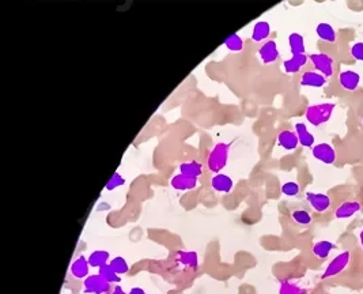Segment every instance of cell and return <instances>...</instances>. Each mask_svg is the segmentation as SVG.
<instances>
[{
	"label": "cell",
	"instance_id": "obj_12",
	"mask_svg": "<svg viewBox=\"0 0 363 294\" xmlns=\"http://www.w3.org/2000/svg\"><path fill=\"white\" fill-rule=\"evenodd\" d=\"M278 145L280 147H283L284 150H295L300 145V141H298V137H296L295 131H291V129H283L280 131L278 135Z\"/></svg>",
	"mask_w": 363,
	"mask_h": 294
},
{
	"label": "cell",
	"instance_id": "obj_24",
	"mask_svg": "<svg viewBox=\"0 0 363 294\" xmlns=\"http://www.w3.org/2000/svg\"><path fill=\"white\" fill-rule=\"evenodd\" d=\"M177 260L178 263L189 269H196L199 265V256L193 251H180L177 253Z\"/></svg>",
	"mask_w": 363,
	"mask_h": 294
},
{
	"label": "cell",
	"instance_id": "obj_32",
	"mask_svg": "<svg viewBox=\"0 0 363 294\" xmlns=\"http://www.w3.org/2000/svg\"><path fill=\"white\" fill-rule=\"evenodd\" d=\"M351 56L354 59L359 60V61H363V43H355L350 49Z\"/></svg>",
	"mask_w": 363,
	"mask_h": 294
},
{
	"label": "cell",
	"instance_id": "obj_16",
	"mask_svg": "<svg viewBox=\"0 0 363 294\" xmlns=\"http://www.w3.org/2000/svg\"><path fill=\"white\" fill-rule=\"evenodd\" d=\"M359 210H360V203L359 202L347 201L335 210V217L338 218V219H347V218H351L352 215H355Z\"/></svg>",
	"mask_w": 363,
	"mask_h": 294
},
{
	"label": "cell",
	"instance_id": "obj_35",
	"mask_svg": "<svg viewBox=\"0 0 363 294\" xmlns=\"http://www.w3.org/2000/svg\"><path fill=\"white\" fill-rule=\"evenodd\" d=\"M359 241H360V245H362L363 248V231L359 233Z\"/></svg>",
	"mask_w": 363,
	"mask_h": 294
},
{
	"label": "cell",
	"instance_id": "obj_10",
	"mask_svg": "<svg viewBox=\"0 0 363 294\" xmlns=\"http://www.w3.org/2000/svg\"><path fill=\"white\" fill-rule=\"evenodd\" d=\"M90 263L89 259L85 257V256H79L76 257L74 262L71 263V267H70V271H71L72 277L78 278V279H83V278L89 277V271H90Z\"/></svg>",
	"mask_w": 363,
	"mask_h": 294
},
{
	"label": "cell",
	"instance_id": "obj_23",
	"mask_svg": "<svg viewBox=\"0 0 363 294\" xmlns=\"http://www.w3.org/2000/svg\"><path fill=\"white\" fill-rule=\"evenodd\" d=\"M109 257H110L109 252L98 249V251L91 252L87 259H89V263L91 267L101 269V267H104V266L109 265Z\"/></svg>",
	"mask_w": 363,
	"mask_h": 294
},
{
	"label": "cell",
	"instance_id": "obj_29",
	"mask_svg": "<svg viewBox=\"0 0 363 294\" xmlns=\"http://www.w3.org/2000/svg\"><path fill=\"white\" fill-rule=\"evenodd\" d=\"M291 218L294 219V221L298 223V225H310L312 223V215H310V213L309 211H306V210H294L291 213Z\"/></svg>",
	"mask_w": 363,
	"mask_h": 294
},
{
	"label": "cell",
	"instance_id": "obj_26",
	"mask_svg": "<svg viewBox=\"0 0 363 294\" xmlns=\"http://www.w3.org/2000/svg\"><path fill=\"white\" fill-rule=\"evenodd\" d=\"M224 47L232 52H241L244 49V40L238 33H233L224 41Z\"/></svg>",
	"mask_w": 363,
	"mask_h": 294
},
{
	"label": "cell",
	"instance_id": "obj_9",
	"mask_svg": "<svg viewBox=\"0 0 363 294\" xmlns=\"http://www.w3.org/2000/svg\"><path fill=\"white\" fill-rule=\"evenodd\" d=\"M339 83L347 91H355L358 89L359 83H360V75L355 71H351V70L342 71L339 75Z\"/></svg>",
	"mask_w": 363,
	"mask_h": 294
},
{
	"label": "cell",
	"instance_id": "obj_36",
	"mask_svg": "<svg viewBox=\"0 0 363 294\" xmlns=\"http://www.w3.org/2000/svg\"><path fill=\"white\" fill-rule=\"evenodd\" d=\"M105 294H112V293H105Z\"/></svg>",
	"mask_w": 363,
	"mask_h": 294
},
{
	"label": "cell",
	"instance_id": "obj_14",
	"mask_svg": "<svg viewBox=\"0 0 363 294\" xmlns=\"http://www.w3.org/2000/svg\"><path fill=\"white\" fill-rule=\"evenodd\" d=\"M170 185L174 189H177V191H190V189H193L197 185V179H192V177H188V176L178 173V175L172 177Z\"/></svg>",
	"mask_w": 363,
	"mask_h": 294
},
{
	"label": "cell",
	"instance_id": "obj_8",
	"mask_svg": "<svg viewBox=\"0 0 363 294\" xmlns=\"http://www.w3.org/2000/svg\"><path fill=\"white\" fill-rule=\"evenodd\" d=\"M278 44L275 40H268L262 44L261 48L258 49V57L262 64H272L279 59Z\"/></svg>",
	"mask_w": 363,
	"mask_h": 294
},
{
	"label": "cell",
	"instance_id": "obj_19",
	"mask_svg": "<svg viewBox=\"0 0 363 294\" xmlns=\"http://www.w3.org/2000/svg\"><path fill=\"white\" fill-rule=\"evenodd\" d=\"M316 33L321 41H325V43L329 44L336 43V31H335L334 26L326 23V22H321L316 26Z\"/></svg>",
	"mask_w": 363,
	"mask_h": 294
},
{
	"label": "cell",
	"instance_id": "obj_34",
	"mask_svg": "<svg viewBox=\"0 0 363 294\" xmlns=\"http://www.w3.org/2000/svg\"><path fill=\"white\" fill-rule=\"evenodd\" d=\"M112 294H129V293H125L121 286H116V287L113 289V291H112Z\"/></svg>",
	"mask_w": 363,
	"mask_h": 294
},
{
	"label": "cell",
	"instance_id": "obj_27",
	"mask_svg": "<svg viewBox=\"0 0 363 294\" xmlns=\"http://www.w3.org/2000/svg\"><path fill=\"white\" fill-rule=\"evenodd\" d=\"M98 274H100L108 283H110V285H112V283H118V282L121 281L120 275L110 267V265H106L104 266V267H101V269H98Z\"/></svg>",
	"mask_w": 363,
	"mask_h": 294
},
{
	"label": "cell",
	"instance_id": "obj_13",
	"mask_svg": "<svg viewBox=\"0 0 363 294\" xmlns=\"http://www.w3.org/2000/svg\"><path fill=\"white\" fill-rule=\"evenodd\" d=\"M301 86L305 87H324L328 83L326 78L317 71H306L301 77Z\"/></svg>",
	"mask_w": 363,
	"mask_h": 294
},
{
	"label": "cell",
	"instance_id": "obj_15",
	"mask_svg": "<svg viewBox=\"0 0 363 294\" xmlns=\"http://www.w3.org/2000/svg\"><path fill=\"white\" fill-rule=\"evenodd\" d=\"M309 57L306 55H292L290 59L284 60L283 69L287 74H296L304 69L308 63Z\"/></svg>",
	"mask_w": 363,
	"mask_h": 294
},
{
	"label": "cell",
	"instance_id": "obj_4",
	"mask_svg": "<svg viewBox=\"0 0 363 294\" xmlns=\"http://www.w3.org/2000/svg\"><path fill=\"white\" fill-rule=\"evenodd\" d=\"M351 253L348 251H344L342 253H339L338 256H335L334 259L331 260V263L326 266L325 271L322 274L321 279H328V278H334L339 274H342L344 270L347 269V266L350 263Z\"/></svg>",
	"mask_w": 363,
	"mask_h": 294
},
{
	"label": "cell",
	"instance_id": "obj_17",
	"mask_svg": "<svg viewBox=\"0 0 363 294\" xmlns=\"http://www.w3.org/2000/svg\"><path fill=\"white\" fill-rule=\"evenodd\" d=\"M271 35V25L267 21H258L254 23L252 31V41L253 43H262Z\"/></svg>",
	"mask_w": 363,
	"mask_h": 294
},
{
	"label": "cell",
	"instance_id": "obj_6",
	"mask_svg": "<svg viewBox=\"0 0 363 294\" xmlns=\"http://www.w3.org/2000/svg\"><path fill=\"white\" fill-rule=\"evenodd\" d=\"M313 157L316 158L317 161L322 162L325 165H332L336 161V151L329 143L322 142V143H317L313 146L312 149Z\"/></svg>",
	"mask_w": 363,
	"mask_h": 294
},
{
	"label": "cell",
	"instance_id": "obj_21",
	"mask_svg": "<svg viewBox=\"0 0 363 294\" xmlns=\"http://www.w3.org/2000/svg\"><path fill=\"white\" fill-rule=\"evenodd\" d=\"M336 245L331 241H326V240H321V241H317L312 248L313 255L318 257V259H326L329 253L334 251Z\"/></svg>",
	"mask_w": 363,
	"mask_h": 294
},
{
	"label": "cell",
	"instance_id": "obj_7",
	"mask_svg": "<svg viewBox=\"0 0 363 294\" xmlns=\"http://www.w3.org/2000/svg\"><path fill=\"white\" fill-rule=\"evenodd\" d=\"M306 201L317 213H325L332 205L329 196L326 193H320V192H306Z\"/></svg>",
	"mask_w": 363,
	"mask_h": 294
},
{
	"label": "cell",
	"instance_id": "obj_5",
	"mask_svg": "<svg viewBox=\"0 0 363 294\" xmlns=\"http://www.w3.org/2000/svg\"><path fill=\"white\" fill-rule=\"evenodd\" d=\"M83 289L85 293L105 294L109 293L110 283H108L100 274H93L83 281Z\"/></svg>",
	"mask_w": 363,
	"mask_h": 294
},
{
	"label": "cell",
	"instance_id": "obj_3",
	"mask_svg": "<svg viewBox=\"0 0 363 294\" xmlns=\"http://www.w3.org/2000/svg\"><path fill=\"white\" fill-rule=\"evenodd\" d=\"M309 60L313 64V67L316 69L317 73L324 75L326 79L334 75L335 63L332 56L326 55V53H312V55H309Z\"/></svg>",
	"mask_w": 363,
	"mask_h": 294
},
{
	"label": "cell",
	"instance_id": "obj_31",
	"mask_svg": "<svg viewBox=\"0 0 363 294\" xmlns=\"http://www.w3.org/2000/svg\"><path fill=\"white\" fill-rule=\"evenodd\" d=\"M124 184H125V179H124L123 176L120 175L118 172H116V173H113V176L110 177V180L105 185V189L106 191H113L116 188L123 187Z\"/></svg>",
	"mask_w": 363,
	"mask_h": 294
},
{
	"label": "cell",
	"instance_id": "obj_1",
	"mask_svg": "<svg viewBox=\"0 0 363 294\" xmlns=\"http://www.w3.org/2000/svg\"><path fill=\"white\" fill-rule=\"evenodd\" d=\"M336 104L334 103H324V104H316V105H310L306 108L305 112V117L309 123L314 125V127H320L322 124L328 123L334 115Z\"/></svg>",
	"mask_w": 363,
	"mask_h": 294
},
{
	"label": "cell",
	"instance_id": "obj_22",
	"mask_svg": "<svg viewBox=\"0 0 363 294\" xmlns=\"http://www.w3.org/2000/svg\"><path fill=\"white\" fill-rule=\"evenodd\" d=\"M288 47H290L291 55H306L304 36L300 33H291L288 36Z\"/></svg>",
	"mask_w": 363,
	"mask_h": 294
},
{
	"label": "cell",
	"instance_id": "obj_2",
	"mask_svg": "<svg viewBox=\"0 0 363 294\" xmlns=\"http://www.w3.org/2000/svg\"><path fill=\"white\" fill-rule=\"evenodd\" d=\"M228 153H230V145L224 143V142L216 143V145L212 147L211 151H210V155H208V169L214 172L215 175H218V173H219L222 169H224V167L227 165Z\"/></svg>",
	"mask_w": 363,
	"mask_h": 294
},
{
	"label": "cell",
	"instance_id": "obj_25",
	"mask_svg": "<svg viewBox=\"0 0 363 294\" xmlns=\"http://www.w3.org/2000/svg\"><path fill=\"white\" fill-rule=\"evenodd\" d=\"M279 294H308V291L296 282L283 281L279 287Z\"/></svg>",
	"mask_w": 363,
	"mask_h": 294
},
{
	"label": "cell",
	"instance_id": "obj_33",
	"mask_svg": "<svg viewBox=\"0 0 363 294\" xmlns=\"http://www.w3.org/2000/svg\"><path fill=\"white\" fill-rule=\"evenodd\" d=\"M129 294H148V293L147 291H144V289H142V287L135 286V287H132V289L129 290Z\"/></svg>",
	"mask_w": 363,
	"mask_h": 294
},
{
	"label": "cell",
	"instance_id": "obj_11",
	"mask_svg": "<svg viewBox=\"0 0 363 294\" xmlns=\"http://www.w3.org/2000/svg\"><path fill=\"white\" fill-rule=\"evenodd\" d=\"M211 187L214 191L220 192V193H228L232 192L233 187H234V181L230 176L223 175V173H218L211 179Z\"/></svg>",
	"mask_w": 363,
	"mask_h": 294
},
{
	"label": "cell",
	"instance_id": "obj_28",
	"mask_svg": "<svg viewBox=\"0 0 363 294\" xmlns=\"http://www.w3.org/2000/svg\"><path fill=\"white\" fill-rule=\"evenodd\" d=\"M109 265L110 267H112V269L120 275V277L124 275V274H127L128 270H129L127 260L124 259V257H121V256H116V257H113V259L109 262Z\"/></svg>",
	"mask_w": 363,
	"mask_h": 294
},
{
	"label": "cell",
	"instance_id": "obj_18",
	"mask_svg": "<svg viewBox=\"0 0 363 294\" xmlns=\"http://www.w3.org/2000/svg\"><path fill=\"white\" fill-rule=\"evenodd\" d=\"M295 134L300 141V145L304 147H312L314 146V135L308 129V127L304 123H296L295 124Z\"/></svg>",
	"mask_w": 363,
	"mask_h": 294
},
{
	"label": "cell",
	"instance_id": "obj_20",
	"mask_svg": "<svg viewBox=\"0 0 363 294\" xmlns=\"http://www.w3.org/2000/svg\"><path fill=\"white\" fill-rule=\"evenodd\" d=\"M180 173L192 177V179H199L203 173V165L197 161L182 162L180 165Z\"/></svg>",
	"mask_w": 363,
	"mask_h": 294
},
{
	"label": "cell",
	"instance_id": "obj_30",
	"mask_svg": "<svg viewBox=\"0 0 363 294\" xmlns=\"http://www.w3.org/2000/svg\"><path fill=\"white\" fill-rule=\"evenodd\" d=\"M280 191H282L283 195L292 198V196H296L298 193H300L301 187L300 184L295 183V181H287V183H284L283 185H282Z\"/></svg>",
	"mask_w": 363,
	"mask_h": 294
}]
</instances>
